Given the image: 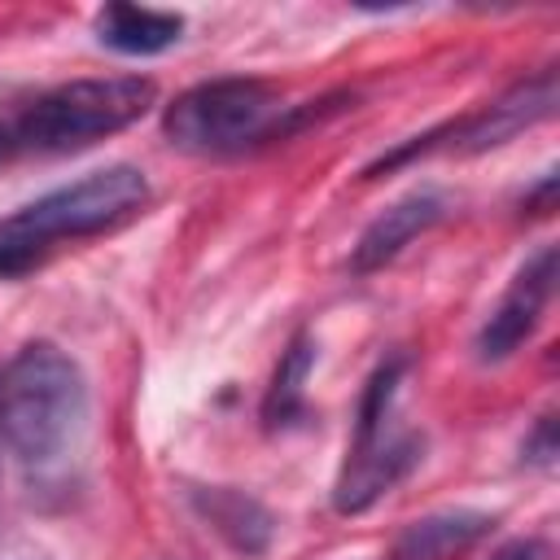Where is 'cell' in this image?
Returning a JSON list of instances; mask_svg holds the SVG:
<instances>
[{"label":"cell","instance_id":"obj_1","mask_svg":"<svg viewBox=\"0 0 560 560\" xmlns=\"http://www.w3.org/2000/svg\"><path fill=\"white\" fill-rule=\"evenodd\" d=\"M88 424V381L79 363L52 346H22L0 372V442L22 468H52Z\"/></svg>","mask_w":560,"mask_h":560},{"label":"cell","instance_id":"obj_2","mask_svg":"<svg viewBox=\"0 0 560 560\" xmlns=\"http://www.w3.org/2000/svg\"><path fill=\"white\" fill-rule=\"evenodd\" d=\"M158 101L153 79L140 74H101V79H70L39 101H31L9 127V153H70L88 149L122 127H131Z\"/></svg>","mask_w":560,"mask_h":560},{"label":"cell","instance_id":"obj_3","mask_svg":"<svg viewBox=\"0 0 560 560\" xmlns=\"http://www.w3.org/2000/svg\"><path fill=\"white\" fill-rule=\"evenodd\" d=\"M144 201H149L144 171L122 166V162L101 166V171H88L74 184H61V188L35 197L18 214H9L0 223V241L39 254L52 241H74V236H96V232L118 228L131 214H140Z\"/></svg>","mask_w":560,"mask_h":560},{"label":"cell","instance_id":"obj_4","mask_svg":"<svg viewBox=\"0 0 560 560\" xmlns=\"http://www.w3.org/2000/svg\"><path fill=\"white\" fill-rule=\"evenodd\" d=\"M284 109L289 105L258 79H210L166 105L162 131L175 149L188 153H236L245 144L280 136Z\"/></svg>","mask_w":560,"mask_h":560},{"label":"cell","instance_id":"obj_5","mask_svg":"<svg viewBox=\"0 0 560 560\" xmlns=\"http://www.w3.org/2000/svg\"><path fill=\"white\" fill-rule=\"evenodd\" d=\"M556 289V245H538L521 271L512 276V284L503 289L499 306L490 311V319L477 332V359L481 363H499L508 359L542 319V306L551 302Z\"/></svg>","mask_w":560,"mask_h":560},{"label":"cell","instance_id":"obj_6","mask_svg":"<svg viewBox=\"0 0 560 560\" xmlns=\"http://www.w3.org/2000/svg\"><path fill=\"white\" fill-rule=\"evenodd\" d=\"M556 109V70H542L516 88H508L503 96H494L490 105H481L472 118H464L459 127H446L438 136H451L442 140L438 149L446 153H486V149H499L508 144L516 131L542 122L547 114Z\"/></svg>","mask_w":560,"mask_h":560},{"label":"cell","instance_id":"obj_7","mask_svg":"<svg viewBox=\"0 0 560 560\" xmlns=\"http://www.w3.org/2000/svg\"><path fill=\"white\" fill-rule=\"evenodd\" d=\"M420 464V438L394 429L385 442L346 455L337 486H332V508L337 512H368L385 490H394L411 468Z\"/></svg>","mask_w":560,"mask_h":560},{"label":"cell","instance_id":"obj_8","mask_svg":"<svg viewBox=\"0 0 560 560\" xmlns=\"http://www.w3.org/2000/svg\"><path fill=\"white\" fill-rule=\"evenodd\" d=\"M446 214V201L433 192V188H420V192H407V197H398L394 206H385L368 228H363V236H359V245H354V258H350V267L363 276V271H376V267H385L389 258H398L420 232H429L438 219Z\"/></svg>","mask_w":560,"mask_h":560},{"label":"cell","instance_id":"obj_9","mask_svg":"<svg viewBox=\"0 0 560 560\" xmlns=\"http://www.w3.org/2000/svg\"><path fill=\"white\" fill-rule=\"evenodd\" d=\"M490 516L486 512H472V508H451V512H429L420 521H411L389 560H455L464 556L468 547H477L486 534H490Z\"/></svg>","mask_w":560,"mask_h":560},{"label":"cell","instance_id":"obj_10","mask_svg":"<svg viewBox=\"0 0 560 560\" xmlns=\"http://www.w3.org/2000/svg\"><path fill=\"white\" fill-rule=\"evenodd\" d=\"M184 18L140 4H105L96 13V39L122 57H158L171 44H179Z\"/></svg>","mask_w":560,"mask_h":560},{"label":"cell","instance_id":"obj_11","mask_svg":"<svg viewBox=\"0 0 560 560\" xmlns=\"http://www.w3.org/2000/svg\"><path fill=\"white\" fill-rule=\"evenodd\" d=\"M192 508H197V512L210 521V529L223 534L236 551H245V556L267 551L276 525H271V512H267L254 494L232 490V486H201V490H192Z\"/></svg>","mask_w":560,"mask_h":560},{"label":"cell","instance_id":"obj_12","mask_svg":"<svg viewBox=\"0 0 560 560\" xmlns=\"http://www.w3.org/2000/svg\"><path fill=\"white\" fill-rule=\"evenodd\" d=\"M311 363H315V341L306 332H298L289 341V350L280 354L276 376H271L267 398H262L267 429H284V424H293L306 411V376H311Z\"/></svg>","mask_w":560,"mask_h":560},{"label":"cell","instance_id":"obj_13","mask_svg":"<svg viewBox=\"0 0 560 560\" xmlns=\"http://www.w3.org/2000/svg\"><path fill=\"white\" fill-rule=\"evenodd\" d=\"M525 459H534V464H542V468L556 459V420H551V416H542L538 429L525 438Z\"/></svg>","mask_w":560,"mask_h":560},{"label":"cell","instance_id":"obj_14","mask_svg":"<svg viewBox=\"0 0 560 560\" xmlns=\"http://www.w3.org/2000/svg\"><path fill=\"white\" fill-rule=\"evenodd\" d=\"M490 560H551V547L542 538H512L490 551Z\"/></svg>","mask_w":560,"mask_h":560},{"label":"cell","instance_id":"obj_15","mask_svg":"<svg viewBox=\"0 0 560 560\" xmlns=\"http://www.w3.org/2000/svg\"><path fill=\"white\" fill-rule=\"evenodd\" d=\"M35 258H39V254H31V249H22V245H9V241H0V280L31 271V267H35Z\"/></svg>","mask_w":560,"mask_h":560},{"label":"cell","instance_id":"obj_16","mask_svg":"<svg viewBox=\"0 0 560 560\" xmlns=\"http://www.w3.org/2000/svg\"><path fill=\"white\" fill-rule=\"evenodd\" d=\"M551 192H556V175H542L538 192H534V197H525V210H534V214H547V210H551Z\"/></svg>","mask_w":560,"mask_h":560}]
</instances>
